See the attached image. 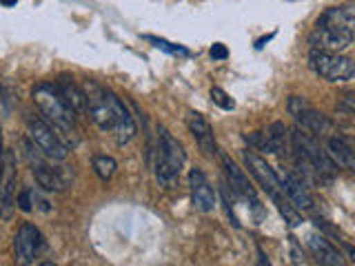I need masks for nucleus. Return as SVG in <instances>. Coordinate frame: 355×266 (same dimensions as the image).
Segmentation results:
<instances>
[{"label": "nucleus", "instance_id": "20", "mask_svg": "<svg viewBox=\"0 0 355 266\" xmlns=\"http://www.w3.org/2000/svg\"><path fill=\"white\" fill-rule=\"evenodd\" d=\"M55 85H58L62 98L67 100V105H69V107L76 111V116L87 114V96H85V89L78 87V85L73 82V78H71V76L62 73Z\"/></svg>", "mask_w": 355, "mask_h": 266}, {"label": "nucleus", "instance_id": "2", "mask_svg": "<svg viewBox=\"0 0 355 266\" xmlns=\"http://www.w3.org/2000/svg\"><path fill=\"white\" fill-rule=\"evenodd\" d=\"M184 149L169 131L160 127L158 131V158H155V180L164 188H173L184 166Z\"/></svg>", "mask_w": 355, "mask_h": 266}, {"label": "nucleus", "instance_id": "32", "mask_svg": "<svg viewBox=\"0 0 355 266\" xmlns=\"http://www.w3.org/2000/svg\"><path fill=\"white\" fill-rule=\"evenodd\" d=\"M0 3H3L5 7H14V5L18 3V0H0Z\"/></svg>", "mask_w": 355, "mask_h": 266}, {"label": "nucleus", "instance_id": "18", "mask_svg": "<svg viewBox=\"0 0 355 266\" xmlns=\"http://www.w3.org/2000/svg\"><path fill=\"white\" fill-rule=\"evenodd\" d=\"M282 186H284L286 200L295 209H302V211H311V209H313V197H311V193H309L304 177H300L295 173H284Z\"/></svg>", "mask_w": 355, "mask_h": 266}, {"label": "nucleus", "instance_id": "13", "mask_svg": "<svg viewBox=\"0 0 355 266\" xmlns=\"http://www.w3.org/2000/svg\"><path fill=\"white\" fill-rule=\"evenodd\" d=\"M189 188H191V204L200 213H211L216 209V191L207 175L200 169L189 171Z\"/></svg>", "mask_w": 355, "mask_h": 266}, {"label": "nucleus", "instance_id": "1", "mask_svg": "<svg viewBox=\"0 0 355 266\" xmlns=\"http://www.w3.org/2000/svg\"><path fill=\"white\" fill-rule=\"evenodd\" d=\"M33 103H36L40 116L51 125V129L58 133V138L67 144V149H76L80 138L76 129V111L67 105L58 85L40 82L31 91Z\"/></svg>", "mask_w": 355, "mask_h": 266}, {"label": "nucleus", "instance_id": "14", "mask_svg": "<svg viewBox=\"0 0 355 266\" xmlns=\"http://www.w3.org/2000/svg\"><path fill=\"white\" fill-rule=\"evenodd\" d=\"M109 103H111V111H114V136H116V142L120 147H125L133 140L136 136V122H133V116L129 114V109L125 107V103L109 91Z\"/></svg>", "mask_w": 355, "mask_h": 266}, {"label": "nucleus", "instance_id": "24", "mask_svg": "<svg viewBox=\"0 0 355 266\" xmlns=\"http://www.w3.org/2000/svg\"><path fill=\"white\" fill-rule=\"evenodd\" d=\"M275 206H277V211H280V215L284 218V222H286L288 227H300V224H302V215H300V211L293 209V204L288 202L286 197L284 200H277Z\"/></svg>", "mask_w": 355, "mask_h": 266}, {"label": "nucleus", "instance_id": "15", "mask_svg": "<svg viewBox=\"0 0 355 266\" xmlns=\"http://www.w3.org/2000/svg\"><path fill=\"white\" fill-rule=\"evenodd\" d=\"M355 36L351 33H342L336 29H329V27H322L315 25L313 33H311V47L318 49V51H331V53H340L349 47L353 42Z\"/></svg>", "mask_w": 355, "mask_h": 266}, {"label": "nucleus", "instance_id": "30", "mask_svg": "<svg viewBox=\"0 0 355 266\" xmlns=\"http://www.w3.org/2000/svg\"><path fill=\"white\" fill-rule=\"evenodd\" d=\"M342 107H347L351 114H355V96H347L342 100Z\"/></svg>", "mask_w": 355, "mask_h": 266}, {"label": "nucleus", "instance_id": "22", "mask_svg": "<svg viewBox=\"0 0 355 266\" xmlns=\"http://www.w3.org/2000/svg\"><path fill=\"white\" fill-rule=\"evenodd\" d=\"M264 136H266V142H269V151L271 153L280 155L284 151V147H286V127H284V122H273Z\"/></svg>", "mask_w": 355, "mask_h": 266}, {"label": "nucleus", "instance_id": "11", "mask_svg": "<svg viewBox=\"0 0 355 266\" xmlns=\"http://www.w3.org/2000/svg\"><path fill=\"white\" fill-rule=\"evenodd\" d=\"M44 251V238L36 224L25 222L14 238V253L18 264H36L40 253Z\"/></svg>", "mask_w": 355, "mask_h": 266}, {"label": "nucleus", "instance_id": "17", "mask_svg": "<svg viewBox=\"0 0 355 266\" xmlns=\"http://www.w3.org/2000/svg\"><path fill=\"white\" fill-rule=\"evenodd\" d=\"M187 127H189V131H191L196 144L205 155H216L218 153L214 129H211V125L205 120V116H200V114H196V111H191V114L187 116Z\"/></svg>", "mask_w": 355, "mask_h": 266}, {"label": "nucleus", "instance_id": "19", "mask_svg": "<svg viewBox=\"0 0 355 266\" xmlns=\"http://www.w3.org/2000/svg\"><path fill=\"white\" fill-rule=\"evenodd\" d=\"M306 247H309L311 255H313L318 264H327V266H342L344 264L342 253L333 247L324 236H318V233L309 236Z\"/></svg>", "mask_w": 355, "mask_h": 266}, {"label": "nucleus", "instance_id": "5", "mask_svg": "<svg viewBox=\"0 0 355 266\" xmlns=\"http://www.w3.org/2000/svg\"><path fill=\"white\" fill-rule=\"evenodd\" d=\"M309 62H311V69L329 82H347L355 76V62L340 53L311 49Z\"/></svg>", "mask_w": 355, "mask_h": 266}, {"label": "nucleus", "instance_id": "4", "mask_svg": "<svg viewBox=\"0 0 355 266\" xmlns=\"http://www.w3.org/2000/svg\"><path fill=\"white\" fill-rule=\"evenodd\" d=\"M27 160L31 166V175L36 177V182L42 191H49V193L64 191L67 177L62 175V169L53 166V160H49L47 155H42L31 140L27 142Z\"/></svg>", "mask_w": 355, "mask_h": 266}, {"label": "nucleus", "instance_id": "27", "mask_svg": "<svg viewBox=\"0 0 355 266\" xmlns=\"http://www.w3.org/2000/svg\"><path fill=\"white\" fill-rule=\"evenodd\" d=\"M16 204H18L20 211H25V213H31V211H33V191H29V188L20 191L16 195Z\"/></svg>", "mask_w": 355, "mask_h": 266}, {"label": "nucleus", "instance_id": "12", "mask_svg": "<svg viewBox=\"0 0 355 266\" xmlns=\"http://www.w3.org/2000/svg\"><path fill=\"white\" fill-rule=\"evenodd\" d=\"M16 209V153L5 149L0 169V220H11Z\"/></svg>", "mask_w": 355, "mask_h": 266}, {"label": "nucleus", "instance_id": "8", "mask_svg": "<svg viewBox=\"0 0 355 266\" xmlns=\"http://www.w3.org/2000/svg\"><path fill=\"white\" fill-rule=\"evenodd\" d=\"M85 96H87V114L94 120V125L103 131L114 129V111L109 103V91L94 80L85 82Z\"/></svg>", "mask_w": 355, "mask_h": 266}, {"label": "nucleus", "instance_id": "28", "mask_svg": "<svg viewBox=\"0 0 355 266\" xmlns=\"http://www.w3.org/2000/svg\"><path fill=\"white\" fill-rule=\"evenodd\" d=\"M209 55H211V58H214V60H225L227 55H229V51H227V47H225V44H222V42H216L214 47H211Z\"/></svg>", "mask_w": 355, "mask_h": 266}, {"label": "nucleus", "instance_id": "26", "mask_svg": "<svg viewBox=\"0 0 355 266\" xmlns=\"http://www.w3.org/2000/svg\"><path fill=\"white\" fill-rule=\"evenodd\" d=\"M147 40L149 42H153L155 47L158 49H162V51H166V53H173V55H189V51L184 49V47H180V44H173V42H169V40H164V38H155V36H147Z\"/></svg>", "mask_w": 355, "mask_h": 266}, {"label": "nucleus", "instance_id": "23", "mask_svg": "<svg viewBox=\"0 0 355 266\" xmlns=\"http://www.w3.org/2000/svg\"><path fill=\"white\" fill-rule=\"evenodd\" d=\"M116 166L118 164H116L114 158H111V155H96V158H94V171H96V175L103 182H107V180H111V177H114Z\"/></svg>", "mask_w": 355, "mask_h": 266}, {"label": "nucleus", "instance_id": "7", "mask_svg": "<svg viewBox=\"0 0 355 266\" xmlns=\"http://www.w3.org/2000/svg\"><path fill=\"white\" fill-rule=\"evenodd\" d=\"M220 160H222V166H225V173L229 177V184H231V191L236 193L238 197H242L244 202H249V209H251V213L255 218V222H262L264 220V206L260 202V197L258 193H255V188L253 184L249 182V177L247 173H244L240 166L233 162L229 155L222 153L220 155Z\"/></svg>", "mask_w": 355, "mask_h": 266}, {"label": "nucleus", "instance_id": "31", "mask_svg": "<svg viewBox=\"0 0 355 266\" xmlns=\"http://www.w3.org/2000/svg\"><path fill=\"white\" fill-rule=\"evenodd\" d=\"M3 158H5V144H3V131H0V169H3Z\"/></svg>", "mask_w": 355, "mask_h": 266}, {"label": "nucleus", "instance_id": "25", "mask_svg": "<svg viewBox=\"0 0 355 266\" xmlns=\"http://www.w3.org/2000/svg\"><path fill=\"white\" fill-rule=\"evenodd\" d=\"M211 100H214V105H218L220 109H225V111H233L236 109V103L229 98V94L225 91V89H220V87H211Z\"/></svg>", "mask_w": 355, "mask_h": 266}, {"label": "nucleus", "instance_id": "10", "mask_svg": "<svg viewBox=\"0 0 355 266\" xmlns=\"http://www.w3.org/2000/svg\"><path fill=\"white\" fill-rule=\"evenodd\" d=\"M244 164H247V169L251 171V175L258 180V184L266 191V195H269L273 202H277V200H284L286 193H284V186H282V180L275 175V171L271 169L269 164H266L264 158H260V155H255L253 151H244Z\"/></svg>", "mask_w": 355, "mask_h": 266}, {"label": "nucleus", "instance_id": "21", "mask_svg": "<svg viewBox=\"0 0 355 266\" xmlns=\"http://www.w3.org/2000/svg\"><path fill=\"white\" fill-rule=\"evenodd\" d=\"M327 153L336 166H342V169H349L355 173V151L342 138H329Z\"/></svg>", "mask_w": 355, "mask_h": 266}, {"label": "nucleus", "instance_id": "29", "mask_svg": "<svg viewBox=\"0 0 355 266\" xmlns=\"http://www.w3.org/2000/svg\"><path fill=\"white\" fill-rule=\"evenodd\" d=\"M291 249H293V262H295V264H300V262H302V253H300V249H297L295 238H291Z\"/></svg>", "mask_w": 355, "mask_h": 266}, {"label": "nucleus", "instance_id": "16", "mask_svg": "<svg viewBox=\"0 0 355 266\" xmlns=\"http://www.w3.org/2000/svg\"><path fill=\"white\" fill-rule=\"evenodd\" d=\"M318 25L355 36V3H347L342 7H333L324 11V14L320 16Z\"/></svg>", "mask_w": 355, "mask_h": 266}, {"label": "nucleus", "instance_id": "3", "mask_svg": "<svg viewBox=\"0 0 355 266\" xmlns=\"http://www.w3.org/2000/svg\"><path fill=\"white\" fill-rule=\"evenodd\" d=\"M27 133L29 140L36 144V149L47 155L53 162H62L67 155H69V149L67 144L58 138V133L51 129V125L42 116H29L27 118Z\"/></svg>", "mask_w": 355, "mask_h": 266}, {"label": "nucleus", "instance_id": "6", "mask_svg": "<svg viewBox=\"0 0 355 266\" xmlns=\"http://www.w3.org/2000/svg\"><path fill=\"white\" fill-rule=\"evenodd\" d=\"M293 147L295 151L302 155V158H306L311 164L315 166V171L324 177V180H329V177L333 175V169H336V164H333V160L329 158V153L322 149L320 144V136H315V133H311L306 129H295L293 131Z\"/></svg>", "mask_w": 355, "mask_h": 266}, {"label": "nucleus", "instance_id": "9", "mask_svg": "<svg viewBox=\"0 0 355 266\" xmlns=\"http://www.w3.org/2000/svg\"><path fill=\"white\" fill-rule=\"evenodd\" d=\"M286 111L288 116H293V120L297 122L300 129H306L311 133H315V136H322V133H329L331 129V122L324 114H320V111L309 105L304 98L300 96H291L286 103Z\"/></svg>", "mask_w": 355, "mask_h": 266}, {"label": "nucleus", "instance_id": "33", "mask_svg": "<svg viewBox=\"0 0 355 266\" xmlns=\"http://www.w3.org/2000/svg\"><path fill=\"white\" fill-rule=\"evenodd\" d=\"M344 247H347L349 255H351V258H353V262H355V249H353V247H349V244H344Z\"/></svg>", "mask_w": 355, "mask_h": 266}]
</instances>
